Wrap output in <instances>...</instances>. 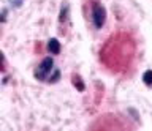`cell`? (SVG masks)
Instances as JSON below:
<instances>
[{"label":"cell","mask_w":152,"mask_h":131,"mask_svg":"<svg viewBox=\"0 0 152 131\" xmlns=\"http://www.w3.org/2000/svg\"><path fill=\"white\" fill-rule=\"evenodd\" d=\"M92 21H94V25L97 27V29H102V27L104 25V22H106V10H104L102 5H98V3L94 5Z\"/></svg>","instance_id":"7a4b0ae2"},{"label":"cell","mask_w":152,"mask_h":131,"mask_svg":"<svg viewBox=\"0 0 152 131\" xmlns=\"http://www.w3.org/2000/svg\"><path fill=\"white\" fill-rule=\"evenodd\" d=\"M73 84H75V87L78 88V90H81V92L84 90V84H83V81H81V77L75 76V77H73Z\"/></svg>","instance_id":"8992f818"},{"label":"cell","mask_w":152,"mask_h":131,"mask_svg":"<svg viewBox=\"0 0 152 131\" xmlns=\"http://www.w3.org/2000/svg\"><path fill=\"white\" fill-rule=\"evenodd\" d=\"M66 14H68V5L65 3V5L62 7V11H60V16H59V21H60V22H64V21L66 19Z\"/></svg>","instance_id":"5b68a950"},{"label":"cell","mask_w":152,"mask_h":131,"mask_svg":"<svg viewBox=\"0 0 152 131\" xmlns=\"http://www.w3.org/2000/svg\"><path fill=\"white\" fill-rule=\"evenodd\" d=\"M51 71H54V60H52V57H46L35 69V77L38 81H45Z\"/></svg>","instance_id":"6da1fadb"},{"label":"cell","mask_w":152,"mask_h":131,"mask_svg":"<svg viewBox=\"0 0 152 131\" xmlns=\"http://www.w3.org/2000/svg\"><path fill=\"white\" fill-rule=\"evenodd\" d=\"M142 81H144L146 85H152V69H147V71L142 74Z\"/></svg>","instance_id":"277c9868"},{"label":"cell","mask_w":152,"mask_h":131,"mask_svg":"<svg viewBox=\"0 0 152 131\" xmlns=\"http://www.w3.org/2000/svg\"><path fill=\"white\" fill-rule=\"evenodd\" d=\"M8 2H10V5L14 7V8H21L22 3H24V0H8Z\"/></svg>","instance_id":"ba28073f"},{"label":"cell","mask_w":152,"mask_h":131,"mask_svg":"<svg viewBox=\"0 0 152 131\" xmlns=\"http://www.w3.org/2000/svg\"><path fill=\"white\" fill-rule=\"evenodd\" d=\"M59 77H60V71L54 68V74H51V76H49V82H57V81H59Z\"/></svg>","instance_id":"52a82bcc"},{"label":"cell","mask_w":152,"mask_h":131,"mask_svg":"<svg viewBox=\"0 0 152 131\" xmlns=\"http://www.w3.org/2000/svg\"><path fill=\"white\" fill-rule=\"evenodd\" d=\"M48 51H49L51 54H59L60 52V43L57 38H51L48 41Z\"/></svg>","instance_id":"3957f363"}]
</instances>
